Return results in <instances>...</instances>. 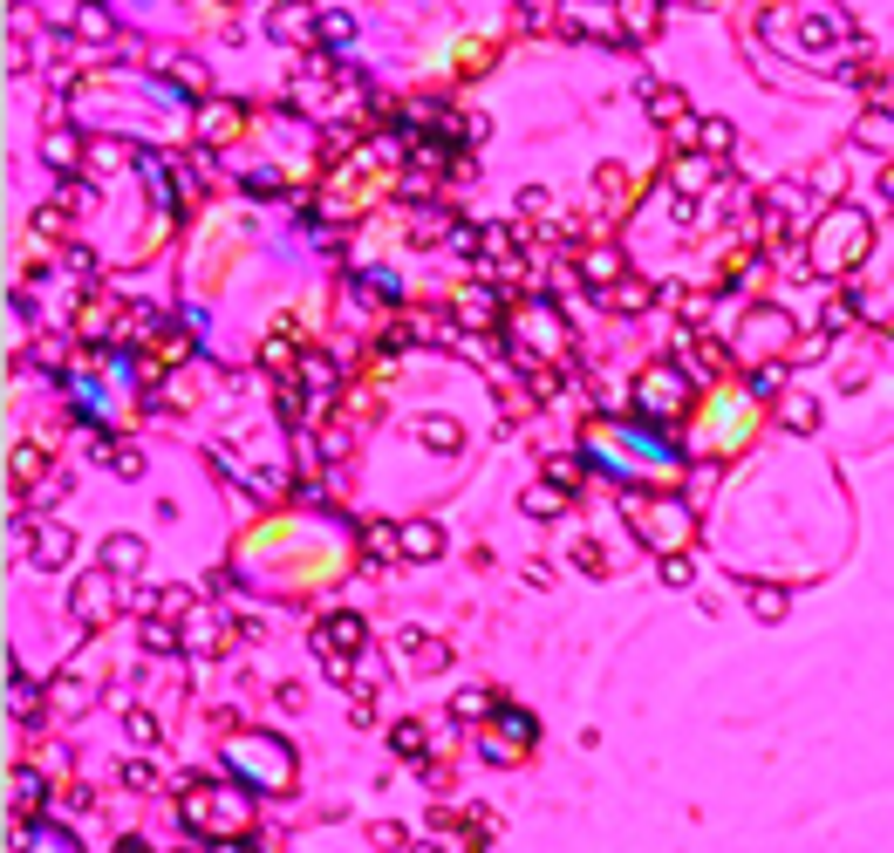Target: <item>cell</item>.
<instances>
[{
  "label": "cell",
  "instance_id": "obj_1",
  "mask_svg": "<svg viewBox=\"0 0 894 853\" xmlns=\"http://www.w3.org/2000/svg\"><path fill=\"white\" fill-rule=\"evenodd\" d=\"M117 581H123V574H110V567L82 574L76 594H69V615H76V628H96V621H110V608H117Z\"/></svg>",
  "mask_w": 894,
  "mask_h": 853
},
{
  "label": "cell",
  "instance_id": "obj_2",
  "mask_svg": "<svg viewBox=\"0 0 894 853\" xmlns=\"http://www.w3.org/2000/svg\"><path fill=\"white\" fill-rule=\"evenodd\" d=\"M314 642H321L328 656H355V649L369 642V621L349 615V608H342V615H321V635H314Z\"/></svg>",
  "mask_w": 894,
  "mask_h": 853
},
{
  "label": "cell",
  "instance_id": "obj_3",
  "mask_svg": "<svg viewBox=\"0 0 894 853\" xmlns=\"http://www.w3.org/2000/svg\"><path fill=\"white\" fill-rule=\"evenodd\" d=\"M28 560H35V567H48V574H62V567L76 560V533H69V526H41L35 546H28Z\"/></svg>",
  "mask_w": 894,
  "mask_h": 853
},
{
  "label": "cell",
  "instance_id": "obj_4",
  "mask_svg": "<svg viewBox=\"0 0 894 853\" xmlns=\"http://www.w3.org/2000/svg\"><path fill=\"white\" fill-rule=\"evenodd\" d=\"M458 321H465L471 335H478V328L492 335V328H499V294H492V287H465V294H458Z\"/></svg>",
  "mask_w": 894,
  "mask_h": 853
},
{
  "label": "cell",
  "instance_id": "obj_5",
  "mask_svg": "<svg viewBox=\"0 0 894 853\" xmlns=\"http://www.w3.org/2000/svg\"><path fill=\"white\" fill-rule=\"evenodd\" d=\"M437 553H444V526H437V519H410V526H403V560L424 567Z\"/></svg>",
  "mask_w": 894,
  "mask_h": 853
},
{
  "label": "cell",
  "instance_id": "obj_6",
  "mask_svg": "<svg viewBox=\"0 0 894 853\" xmlns=\"http://www.w3.org/2000/svg\"><path fill=\"white\" fill-rule=\"evenodd\" d=\"M185 642H192L198 656H226V621H219V608H198L192 628H185Z\"/></svg>",
  "mask_w": 894,
  "mask_h": 853
},
{
  "label": "cell",
  "instance_id": "obj_7",
  "mask_svg": "<svg viewBox=\"0 0 894 853\" xmlns=\"http://www.w3.org/2000/svg\"><path fill=\"white\" fill-rule=\"evenodd\" d=\"M396 649L417 662V669H444V662H451V649H444L437 635H424V628H403V635H396Z\"/></svg>",
  "mask_w": 894,
  "mask_h": 853
},
{
  "label": "cell",
  "instance_id": "obj_8",
  "mask_svg": "<svg viewBox=\"0 0 894 853\" xmlns=\"http://www.w3.org/2000/svg\"><path fill=\"white\" fill-rule=\"evenodd\" d=\"M103 567H110V574H137V567H144V540H137V533H110V540H103Z\"/></svg>",
  "mask_w": 894,
  "mask_h": 853
},
{
  "label": "cell",
  "instance_id": "obj_9",
  "mask_svg": "<svg viewBox=\"0 0 894 853\" xmlns=\"http://www.w3.org/2000/svg\"><path fill=\"white\" fill-rule=\"evenodd\" d=\"M601 301H608L615 314H635V308H649V301H656V287H649V280H635V273H622V280H615Z\"/></svg>",
  "mask_w": 894,
  "mask_h": 853
},
{
  "label": "cell",
  "instance_id": "obj_10",
  "mask_svg": "<svg viewBox=\"0 0 894 853\" xmlns=\"http://www.w3.org/2000/svg\"><path fill=\"white\" fill-rule=\"evenodd\" d=\"M642 96H649V117L656 123H683V110H690V96L669 89V82H642Z\"/></svg>",
  "mask_w": 894,
  "mask_h": 853
},
{
  "label": "cell",
  "instance_id": "obj_11",
  "mask_svg": "<svg viewBox=\"0 0 894 853\" xmlns=\"http://www.w3.org/2000/svg\"><path fill=\"white\" fill-rule=\"evenodd\" d=\"M239 110L233 103H205V110H198V137H212V144H226V137H239Z\"/></svg>",
  "mask_w": 894,
  "mask_h": 853
},
{
  "label": "cell",
  "instance_id": "obj_12",
  "mask_svg": "<svg viewBox=\"0 0 894 853\" xmlns=\"http://www.w3.org/2000/svg\"><path fill=\"white\" fill-rule=\"evenodd\" d=\"M451 717H458V724H492V717H499V697H492V690H458V697H451Z\"/></svg>",
  "mask_w": 894,
  "mask_h": 853
},
{
  "label": "cell",
  "instance_id": "obj_13",
  "mask_svg": "<svg viewBox=\"0 0 894 853\" xmlns=\"http://www.w3.org/2000/svg\"><path fill=\"white\" fill-rule=\"evenodd\" d=\"M362 553H369V560H403V526H389V519H376V526H369V533H362Z\"/></svg>",
  "mask_w": 894,
  "mask_h": 853
},
{
  "label": "cell",
  "instance_id": "obj_14",
  "mask_svg": "<svg viewBox=\"0 0 894 853\" xmlns=\"http://www.w3.org/2000/svg\"><path fill=\"white\" fill-rule=\"evenodd\" d=\"M854 137L867 144V151H894V110H860Z\"/></svg>",
  "mask_w": 894,
  "mask_h": 853
},
{
  "label": "cell",
  "instance_id": "obj_15",
  "mask_svg": "<svg viewBox=\"0 0 894 853\" xmlns=\"http://www.w3.org/2000/svg\"><path fill=\"white\" fill-rule=\"evenodd\" d=\"M581 267H587V287L601 294V287H615V280H622V267H628V260L615 253V246H594V253H587Z\"/></svg>",
  "mask_w": 894,
  "mask_h": 853
},
{
  "label": "cell",
  "instance_id": "obj_16",
  "mask_svg": "<svg viewBox=\"0 0 894 853\" xmlns=\"http://www.w3.org/2000/svg\"><path fill=\"white\" fill-rule=\"evenodd\" d=\"M778 410H785V424L799 430V437L819 430V396H806V389H785V396H778Z\"/></svg>",
  "mask_w": 894,
  "mask_h": 853
},
{
  "label": "cell",
  "instance_id": "obj_17",
  "mask_svg": "<svg viewBox=\"0 0 894 853\" xmlns=\"http://www.w3.org/2000/svg\"><path fill=\"white\" fill-rule=\"evenodd\" d=\"M731 144H738V130H731L724 117H703V123H697V151H703V157H717V164H724V157H731Z\"/></svg>",
  "mask_w": 894,
  "mask_h": 853
},
{
  "label": "cell",
  "instance_id": "obj_18",
  "mask_svg": "<svg viewBox=\"0 0 894 853\" xmlns=\"http://www.w3.org/2000/svg\"><path fill=\"white\" fill-rule=\"evenodd\" d=\"M690 369H697V376H724V369H731V349L710 342V335H697V342H690Z\"/></svg>",
  "mask_w": 894,
  "mask_h": 853
},
{
  "label": "cell",
  "instance_id": "obj_19",
  "mask_svg": "<svg viewBox=\"0 0 894 853\" xmlns=\"http://www.w3.org/2000/svg\"><path fill=\"white\" fill-rule=\"evenodd\" d=\"M424 724H417V717H403V724H389V751H396V758H424Z\"/></svg>",
  "mask_w": 894,
  "mask_h": 853
},
{
  "label": "cell",
  "instance_id": "obj_20",
  "mask_svg": "<svg viewBox=\"0 0 894 853\" xmlns=\"http://www.w3.org/2000/svg\"><path fill=\"white\" fill-rule=\"evenodd\" d=\"M76 35L82 41H110V7H103V0H82L76 7Z\"/></svg>",
  "mask_w": 894,
  "mask_h": 853
},
{
  "label": "cell",
  "instance_id": "obj_21",
  "mask_svg": "<svg viewBox=\"0 0 894 853\" xmlns=\"http://www.w3.org/2000/svg\"><path fill=\"white\" fill-rule=\"evenodd\" d=\"M123 737H130L137 751H151V744H157V717L144 710V703H130V710H123Z\"/></svg>",
  "mask_w": 894,
  "mask_h": 853
},
{
  "label": "cell",
  "instance_id": "obj_22",
  "mask_svg": "<svg viewBox=\"0 0 894 853\" xmlns=\"http://www.w3.org/2000/svg\"><path fill=\"white\" fill-rule=\"evenodd\" d=\"M622 21H628V35H656L662 0H622Z\"/></svg>",
  "mask_w": 894,
  "mask_h": 853
},
{
  "label": "cell",
  "instance_id": "obj_23",
  "mask_svg": "<svg viewBox=\"0 0 894 853\" xmlns=\"http://www.w3.org/2000/svg\"><path fill=\"white\" fill-rule=\"evenodd\" d=\"M7 471H14V499H21V492H35V471H41V451H35V444H21V451H14V458H7Z\"/></svg>",
  "mask_w": 894,
  "mask_h": 853
},
{
  "label": "cell",
  "instance_id": "obj_24",
  "mask_svg": "<svg viewBox=\"0 0 894 853\" xmlns=\"http://www.w3.org/2000/svg\"><path fill=\"white\" fill-rule=\"evenodd\" d=\"M492 724H499L512 744H533V737H540V724H533L526 710H512V703H499V717H492Z\"/></svg>",
  "mask_w": 894,
  "mask_h": 853
},
{
  "label": "cell",
  "instance_id": "obj_25",
  "mask_svg": "<svg viewBox=\"0 0 894 853\" xmlns=\"http://www.w3.org/2000/svg\"><path fill=\"white\" fill-rule=\"evenodd\" d=\"M710 171H717V157H683V164H676V192L690 198L697 185H710Z\"/></svg>",
  "mask_w": 894,
  "mask_h": 853
},
{
  "label": "cell",
  "instance_id": "obj_26",
  "mask_svg": "<svg viewBox=\"0 0 894 853\" xmlns=\"http://www.w3.org/2000/svg\"><path fill=\"white\" fill-rule=\"evenodd\" d=\"M656 581H662V587H690V581H697L690 553H662V560H656Z\"/></svg>",
  "mask_w": 894,
  "mask_h": 853
},
{
  "label": "cell",
  "instance_id": "obj_27",
  "mask_svg": "<svg viewBox=\"0 0 894 853\" xmlns=\"http://www.w3.org/2000/svg\"><path fill=\"white\" fill-rule=\"evenodd\" d=\"M744 383H751V396H785V362H758Z\"/></svg>",
  "mask_w": 894,
  "mask_h": 853
},
{
  "label": "cell",
  "instance_id": "obj_28",
  "mask_svg": "<svg viewBox=\"0 0 894 853\" xmlns=\"http://www.w3.org/2000/svg\"><path fill=\"white\" fill-rule=\"evenodd\" d=\"M123 785H130V792H157V785H164V772H157L151 758H123Z\"/></svg>",
  "mask_w": 894,
  "mask_h": 853
},
{
  "label": "cell",
  "instance_id": "obj_29",
  "mask_svg": "<svg viewBox=\"0 0 894 853\" xmlns=\"http://www.w3.org/2000/svg\"><path fill=\"white\" fill-rule=\"evenodd\" d=\"M151 615H164V621H178V615H192V587H157V601H151Z\"/></svg>",
  "mask_w": 894,
  "mask_h": 853
},
{
  "label": "cell",
  "instance_id": "obj_30",
  "mask_svg": "<svg viewBox=\"0 0 894 853\" xmlns=\"http://www.w3.org/2000/svg\"><path fill=\"white\" fill-rule=\"evenodd\" d=\"M526 512H533V519H553V512H560V505H567V492H560V485H533V492H526Z\"/></svg>",
  "mask_w": 894,
  "mask_h": 853
},
{
  "label": "cell",
  "instance_id": "obj_31",
  "mask_svg": "<svg viewBox=\"0 0 894 853\" xmlns=\"http://www.w3.org/2000/svg\"><path fill=\"white\" fill-rule=\"evenodd\" d=\"M314 35H321V41H349V35H355V21L342 14V7H328V14L314 7Z\"/></svg>",
  "mask_w": 894,
  "mask_h": 853
},
{
  "label": "cell",
  "instance_id": "obj_32",
  "mask_svg": "<svg viewBox=\"0 0 894 853\" xmlns=\"http://www.w3.org/2000/svg\"><path fill=\"white\" fill-rule=\"evenodd\" d=\"M76 157H82V137H76V130H55V137H48V164H55V171H69Z\"/></svg>",
  "mask_w": 894,
  "mask_h": 853
},
{
  "label": "cell",
  "instance_id": "obj_33",
  "mask_svg": "<svg viewBox=\"0 0 894 853\" xmlns=\"http://www.w3.org/2000/svg\"><path fill=\"white\" fill-rule=\"evenodd\" d=\"M751 615L758 621H785V587H751Z\"/></svg>",
  "mask_w": 894,
  "mask_h": 853
},
{
  "label": "cell",
  "instance_id": "obj_34",
  "mask_svg": "<svg viewBox=\"0 0 894 853\" xmlns=\"http://www.w3.org/2000/svg\"><path fill=\"white\" fill-rule=\"evenodd\" d=\"M144 649H151V656H164V649H178V628H171L164 615H151V621H144Z\"/></svg>",
  "mask_w": 894,
  "mask_h": 853
},
{
  "label": "cell",
  "instance_id": "obj_35",
  "mask_svg": "<svg viewBox=\"0 0 894 853\" xmlns=\"http://www.w3.org/2000/svg\"><path fill=\"white\" fill-rule=\"evenodd\" d=\"M301 383L328 396V389H335V362H328V355H308V362H301Z\"/></svg>",
  "mask_w": 894,
  "mask_h": 853
},
{
  "label": "cell",
  "instance_id": "obj_36",
  "mask_svg": "<svg viewBox=\"0 0 894 853\" xmlns=\"http://www.w3.org/2000/svg\"><path fill=\"white\" fill-rule=\"evenodd\" d=\"M424 444H437V451H458L465 437H458V424H451V417H424Z\"/></svg>",
  "mask_w": 894,
  "mask_h": 853
},
{
  "label": "cell",
  "instance_id": "obj_37",
  "mask_svg": "<svg viewBox=\"0 0 894 853\" xmlns=\"http://www.w3.org/2000/svg\"><path fill=\"white\" fill-rule=\"evenodd\" d=\"M110 471H117V478H137V471H144V451H137V444H110Z\"/></svg>",
  "mask_w": 894,
  "mask_h": 853
},
{
  "label": "cell",
  "instance_id": "obj_38",
  "mask_svg": "<svg viewBox=\"0 0 894 853\" xmlns=\"http://www.w3.org/2000/svg\"><path fill=\"white\" fill-rule=\"evenodd\" d=\"M369 840L389 847V853H410V840H403V826H396V819H376V826H369Z\"/></svg>",
  "mask_w": 894,
  "mask_h": 853
},
{
  "label": "cell",
  "instance_id": "obj_39",
  "mask_svg": "<svg viewBox=\"0 0 894 853\" xmlns=\"http://www.w3.org/2000/svg\"><path fill=\"white\" fill-rule=\"evenodd\" d=\"M546 478H553L560 492H574V478H581V458H546Z\"/></svg>",
  "mask_w": 894,
  "mask_h": 853
},
{
  "label": "cell",
  "instance_id": "obj_40",
  "mask_svg": "<svg viewBox=\"0 0 894 853\" xmlns=\"http://www.w3.org/2000/svg\"><path fill=\"white\" fill-rule=\"evenodd\" d=\"M574 567H581V574H601V567H608V553H601L594 540H581V546H574Z\"/></svg>",
  "mask_w": 894,
  "mask_h": 853
},
{
  "label": "cell",
  "instance_id": "obj_41",
  "mask_svg": "<svg viewBox=\"0 0 894 853\" xmlns=\"http://www.w3.org/2000/svg\"><path fill=\"white\" fill-rule=\"evenodd\" d=\"M301 28H308V7H280L273 14V35H301Z\"/></svg>",
  "mask_w": 894,
  "mask_h": 853
},
{
  "label": "cell",
  "instance_id": "obj_42",
  "mask_svg": "<svg viewBox=\"0 0 894 853\" xmlns=\"http://www.w3.org/2000/svg\"><path fill=\"white\" fill-rule=\"evenodd\" d=\"M519 212H526V219H546V212H553V198H546L540 185H526V192H519Z\"/></svg>",
  "mask_w": 894,
  "mask_h": 853
},
{
  "label": "cell",
  "instance_id": "obj_43",
  "mask_svg": "<svg viewBox=\"0 0 894 853\" xmlns=\"http://www.w3.org/2000/svg\"><path fill=\"white\" fill-rule=\"evenodd\" d=\"M55 205H69V212L89 205V185H82V178H62V185H55Z\"/></svg>",
  "mask_w": 894,
  "mask_h": 853
},
{
  "label": "cell",
  "instance_id": "obj_44",
  "mask_svg": "<svg viewBox=\"0 0 894 853\" xmlns=\"http://www.w3.org/2000/svg\"><path fill=\"white\" fill-rule=\"evenodd\" d=\"M192 355V335L185 328H164V362H185Z\"/></svg>",
  "mask_w": 894,
  "mask_h": 853
},
{
  "label": "cell",
  "instance_id": "obj_45",
  "mask_svg": "<svg viewBox=\"0 0 894 853\" xmlns=\"http://www.w3.org/2000/svg\"><path fill=\"white\" fill-rule=\"evenodd\" d=\"M62 355H69L62 335H41V342H35V362H62Z\"/></svg>",
  "mask_w": 894,
  "mask_h": 853
},
{
  "label": "cell",
  "instance_id": "obj_46",
  "mask_svg": "<svg viewBox=\"0 0 894 853\" xmlns=\"http://www.w3.org/2000/svg\"><path fill=\"white\" fill-rule=\"evenodd\" d=\"M273 703H280V710H301V703H308V690H301V683H280V690H273Z\"/></svg>",
  "mask_w": 894,
  "mask_h": 853
},
{
  "label": "cell",
  "instance_id": "obj_47",
  "mask_svg": "<svg viewBox=\"0 0 894 853\" xmlns=\"http://www.w3.org/2000/svg\"><path fill=\"white\" fill-rule=\"evenodd\" d=\"M7 28H14V35H21V28H35V7H28V0H14V7H7Z\"/></svg>",
  "mask_w": 894,
  "mask_h": 853
},
{
  "label": "cell",
  "instance_id": "obj_48",
  "mask_svg": "<svg viewBox=\"0 0 894 853\" xmlns=\"http://www.w3.org/2000/svg\"><path fill=\"white\" fill-rule=\"evenodd\" d=\"M833 35H840L833 21H819V14H813V21H806V41H813V48H826V41H833Z\"/></svg>",
  "mask_w": 894,
  "mask_h": 853
},
{
  "label": "cell",
  "instance_id": "obj_49",
  "mask_svg": "<svg viewBox=\"0 0 894 853\" xmlns=\"http://www.w3.org/2000/svg\"><path fill=\"white\" fill-rule=\"evenodd\" d=\"M369 703H376V697H355V710H349L355 731H369V724H376V710H369Z\"/></svg>",
  "mask_w": 894,
  "mask_h": 853
},
{
  "label": "cell",
  "instance_id": "obj_50",
  "mask_svg": "<svg viewBox=\"0 0 894 853\" xmlns=\"http://www.w3.org/2000/svg\"><path fill=\"white\" fill-rule=\"evenodd\" d=\"M881 198H888V205H894V164H888V171H881Z\"/></svg>",
  "mask_w": 894,
  "mask_h": 853
},
{
  "label": "cell",
  "instance_id": "obj_51",
  "mask_svg": "<svg viewBox=\"0 0 894 853\" xmlns=\"http://www.w3.org/2000/svg\"><path fill=\"white\" fill-rule=\"evenodd\" d=\"M117 853H151V847H144V840H123V847Z\"/></svg>",
  "mask_w": 894,
  "mask_h": 853
},
{
  "label": "cell",
  "instance_id": "obj_52",
  "mask_svg": "<svg viewBox=\"0 0 894 853\" xmlns=\"http://www.w3.org/2000/svg\"><path fill=\"white\" fill-rule=\"evenodd\" d=\"M410 853H444V847H410Z\"/></svg>",
  "mask_w": 894,
  "mask_h": 853
}]
</instances>
